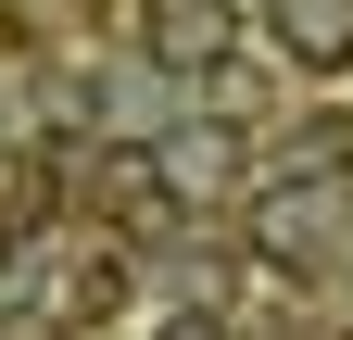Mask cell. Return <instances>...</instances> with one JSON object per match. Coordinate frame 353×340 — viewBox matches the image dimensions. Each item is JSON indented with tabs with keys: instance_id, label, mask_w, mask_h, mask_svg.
I'll return each mask as SVG.
<instances>
[{
	"instance_id": "obj_3",
	"label": "cell",
	"mask_w": 353,
	"mask_h": 340,
	"mask_svg": "<svg viewBox=\"0 0 353 340\" xmlns=\"http://www.w3.org/2000/svg\"><path fill=\"white\" fill-rule=\"evenodd\" d=\"M38 303H51L63 328H88V315H114V303H126V252H114V240H63V265L38 277Z\"/></svg>"
},
{
	"instance_id": "obj_5",
	"label": "cell",
	"mask_w": 353,
	"mask_h": 340,
	"mask_svg": "<svg viewBox=\"0 0 353 340\" xmlns=\"http://www.w3.org/2000/svg\"><path fill=\"white\" fill-rule=\"evenodd\" d=\"M76 189L101 202V215H126V227H152L164 202H176V189H164V151H88V164H76Z\"/></svg>"
},
{
	"instance_id": "obj_6",
	"label": "cell",
	"mask_w": 353,
	"mask_h": 340,
	"mask_svg": "<svg viewBox=\"0 0 353 340\" xmlns=\"http://www.w3.org/2000/svg\"><path fill=\"white\" fill-rule=\"evenodd\" d=\"M152 151H164V189H176V202L240 177V139H228V126H176V139H152Z\"/></svg>"
},
{
	"instance_id": "obj_2",
	"label": "cell",
	"mask_w": 353,
	"mask_h": 340,
	"mask_svg": "<svg viewBox=\"0 0 353 340\" xmlns=\"http://www.w3.org/2000/svg\"><path fill=\"white\" fill-rule=\"evenodd\" d=\"M139 38L164 76H228V0H139Z\"/></svg>"
},
{
	"instance_id": "obj_1",
	"label": "cell",
	"mask_w": 353,
	"mask_h": 340,
	"mask_svg": "<svg viewBox=\"0 0 353 340\" xmlns=\"http://www.w3.org/2000/svg\"><path fill=\"white\" fill-rule=\"evenodd\" d=\"M341 227H353V189L341 177H303V189H265L252 202V252L265 265H328Z\"/></svg>"
},
{
	"instance_id": "obj_4",
	"label": "cell",
	"mask_w": 353,
	"mask_h": 340,
	"mask_svg": "<svg viewBox=\"0 0 353 340\" xmlns=\"http://www.w3.org/2000/svg\"><path fill=\"white\" fill-rule=\"evenodd\" d=\"M265 25H278V63H303V76L353 63V0H265Z\"/></svg>"
}]
</instances>
